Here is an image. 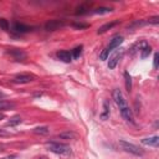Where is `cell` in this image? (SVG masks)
<instances>
[{
    "label": "cell",
    "instance_id": "1",
    "mask_svg": "<svg viewBox=\"0 0 159 159\" xmlns=\"http://www.w3.org/2000/svg\"><path fill=\"white\" fill-rule=\"evenodd\" d=\"M46 147L48 148V150H51L52 153L56 154H61V155H70L71 154V148L67 144L63 143H57V142H47Z\"/></svg>",
    "mask_w": 159,
    "mask_h": 159
},
{
    "label": "cell",
    "instance_id": "2",
    "mask_svg": "<svg viewBox=\"0 0 159 159\" xmlns=\"http://www.w3.org/2000/svg\"><path fill=\"white\" fill-rule=\"evenodd\" d=\"M119 145L122 147L123 150H125L127 153H130L133 155H143L144 152L135 144L133 143H129V142H125V140H119Z\"/></svg>",
    "mask_w": 159,
    "mask_h": 159
},
{
    "label": "cell",
    "instance_id": "3",
    "mask_svg": "<svg viewBox=\"0 0 159 159\" xmlns=\"http://www.w3.org/2000/svg\"><path fill=\"white\" fill-rule=\"evenodd\" d=\"M112 96H113L114 102H116L117 106L119 107V109H122V108H124V107H128V102H127V99H125V97L123 96V93H122L120 89L116 88V89L113 91Z\"/></svg>",
    "mask_w": 159,
    "mask_h": 159
},
{
    "label": "cell",
    "instance_id": "4",
    "mask_svg": "<svg viewBox=\"0 0 159 159\" xmlns=\"http://www.w3.org/2000/svg\"><path fill=\"white\" fill-rule=\"evenodd\" d=\"M31 81H34V76L29 73H20L12 78L14 83H30Z\"/></svg>",
    "mask_w": 159,
    "mask_h": 159
},
{
    "label": "cell",
    "instance_id": "5",
    "mask_svg": "<svg viewBox=\"0 0 159 159\" xmlns=\"http://www.w3.org/2000/svg\"><path fill=\"white\" fill-rule=\"evenodd\" d=\"M63 25H65V21H62V20H48L45 24V29L47 31H55V30L62 27Z\"/></svg>",
    "mask_w": 159,
    "mask_h": 159
},
{
    "label": "cell",
    "instance_id": "6",
    "mask_svg": "<svg viewBox=\"0 0 159 159\" xmlns=\"http://www.w3.org/2000/svg\"><path fill=\"white\" fill-rule=\"evenodd\" d=\"M7 53H10L15 60H19V61H22L26 58V53L20 48H10L7 51Z\"/></svg>",
    "mask_w": 159,
    "mask_h": 159
},
{
    "label": "cell",
    "instance_id": "7",
    "mask_svg": "<svg viewBox=\"0 0 159 159\" xmlns=\"http://www.w3.org/2000/svg\"><path fill=\"white\" fill-rule=\"evenodd\" d=\"M120 111V114H122V117L127 120V122H130V123H134V118H133V113H132V109L129 108V106L128 107H124V108H122V109H119Z\"/></svg>",
    "mask_w": 159,
    "mask_h": 159
},
{
    "label": "cell",
    "instance_id": "8",
    "mask_svg": "<svg viewBox=\"0 0 159 159\" xmlns=\"http://www.w3.org/2000/svg\"><path fill=\"white\" fill-rule=\"evenodd\" d=\"M123 42V37L122 36H114L112 40H111V42H109V45L107 46V50L111 52L113 48H117V47H119V45Z\"/></svg>",
    "mask_w": 159,
    "mask_h": 159
},
{
    "label": "cell",
    "instance_id": "9",
    "mask_svg": "<svg viewBox=\"0 0 159 159\" xmlns=\"http://www.w3.org/2000/svg\"><path fill=\"white\" fill-rule=\"evenodd\" d=\"M142 143L144 145H149V147H158V144H159V137L158 135H154V137L144 138V139H142Z\"/></svg>",
    "mask_w": 159,
    "mask_h": 159
},
{
    "label": "cell",
    "instance_id": "10",
    "mask_svg": "<svg viewBox=\"0 0 159 159\" xmlns=\"http://www.w3.org/2000/svg\"><path fill=\"white\" fill-rule=\"evenodd\" d=\"M57 57H58L62 62H66V63H68V62L72 61V55H71L68 51H66V50H62V51L57 52Z\"/></svg>",
    "mask_w": 159,
    "mask_h": 159
},
{
    "label": "cell",
    "instance_id": "11",
    "mask_svg": "<svg viewBox=\"0 0 159 159\" xmlns=\"http://www.w3.org/2000/svg\"><path fill=\"white\" fill-rule=\"evenodd\" d=\"M117 24H119V21H118V20H116V21H112V22H107V24H104L103 26H101V27L98 29L97 34H98V35H99V34H103V32H106L107 30H109V29H112L113 26H116Z\"/></svg>",
    "mask_w": 159,
    "mask_h": 159
},
{
    "label": "cell",
    "instance_id": "12",
    "mask_svg": "<svg viewBox=\"0 0 159 159\" xmlns=\"http://www.w3.org/2000/svg\"><path fill=\"white\" fill-rule=\"evenodd\" d=\"M12 27H14V30H15L16 32H20V34H24V32H27V31H30V27H29L27 25H24V24H21V22H15Z\"/></svg>",
    "mask_w": 159,
    "mask_h": 159
},
{
    "label": "cell",
    "instance_id": "13",
    "mask_svg": "<svg viewBox=\"0 0 159 159\" xmlns=\"http://www.w3.org/2000/svg\"><path fill=\"white\" fill-rule=\"evenodd\" d=\"M120 57H122V53H119V52H117L116 55H113L109 58V61H108V67L109 68H114L117 66V63H118V61H119Z\"/></svg>",
    "mask_w": 159,
    "mask_h": 159
},
{
    "label": "cell",
    "instance_id": "14",
    "mask_svg": "<svg viewBox=\"0 0 159 159\" xmlns=\"http://www.w3.org/2000/svg\"><path fill=\"white\" fill-rule=\"evenodd\" d=\"M150 52H152V47L145 42V43L142 46V48H140V57H142V58H147V57L150 55Z\"/></svg>",
    "mask_w": 159,
    "mask_h": 159
},
{
    "label": "cell",
    "instance_id": "15",
    "mask_svg": "<svg viewBox=\"0 0 159 159\" xmlns=\"http://www.w3.org/2000/svg\"><path fill=\"white\" fill-rule=\"evenodd\" d=\"M21 117L20 116H14V117H11L9 120H7V123H6V125L7 127H15V125H17V124H20L21 123Z\"/></svg>",
    "mask_w": 159,
    "mask_h": 159
},
{
    "label": "cell",
    "instance_id": "16",
    "mask_svg": "<svg viewBox=\"0 0 159 159\" xmlns=\"http://www.w3.org/2000/svg\"><path fill=\"white\" fill-rule=\"evenodd\" d=\"M48 132H50V128L46 127V125H41V127H36V128H34V133H35V134L45 135V134H48Z\"/></svg>",
    "mask_w": 159,
    "mask_h": 159
},
{
    "label": "cell",
    "instance_id": "17",
    "mask_svg": "<svg viewBox=\"0 0 159 159\" xmlns=\"http://www.w3.org/2000/svg\"><path fill=\"white\" fill-rule=\"evenodd\" d=\"M108 116H109V103H108V101H104L103 102V112L101 113V118L104 120V119H107Z\"/></svg>",
    "mask_w": 159,
    "mask_h": 159
},
{
    "label": "cell",
    "instance_id": "18",
    "mask_svg": "<svg viewBox=\"0 0 159 159\" xmlns=\"http://www.w3.org/2000/svg\"><path fill=\"white\" fill-rule=\"evenodd\" d=\"M124 80H125V88L128 92H130L132 91V77L127 71L124 72Z\"/></svg>",
    "mask_w": 159,
    "mask_h": 159
},
{
    "label": "cell",
    "instance_id": "19",
    "mask_svg": "<svg viewBox=\"0 0 159 159\" xmlns=\"http://www.w3.org/2000/svg\"><path fill=\"white\" fill-rule=\"evenodd\" d=\"M58 137L62 138V139H75L77 137V134L73 133V132H62V133L58 134Z\"/></svg>",
    "mask_w": 159,
    "mask_h": 159
},
{
    "label": "cell",
    "instance_id": "20",
    "mask_svg": "<svg viewBox=\"0 0 159 159\" xmlns=\"http://www.w3.org/2000/svg\"><path fill=\"white\" fill-rule=\"evenodd\" d=\"M15 104L11 102H5V101H0V111H6L10 108H14Z\"/></svg>",
    "mask_w": 159,
    "mask_h": 159
},
{
    "label": "cell",
    "instance_id": "21",
    "mask_svg": "<svg viewBox=\"0 0 159 159\" xmlns=\"http://www.w3.org/2000/svg\"><path fill=\"white\" fill-rule=\"evenodd\" d=\"M82 48H83V46H82V45H80V46H77V47H75V48H73L72 55H73V57H75V58H78V57H80V55H81V52H82Z\"/></svg>",
    "mask_w": 159,
    "mask_h": 159
},
{
    "label": "cell",
    "instance_id": "22",
    "mask_svg": "<svg viewBox=\"0 0 159 159\" xmlns=\"http://www.w3.org/2000/svg\"><path fill=\"white\" fill-rule=\"evenodd\" d=\"M111 11H112L111 7H98V9L94 10L96 14H108V12H111Z\"/></svg>",
    "mask_w": 159,
    "mask_h": 159
},
{
    "label": "cell",
    "instance_id": "23",
    "mask_svg": "<svg viewBox=\"0 0 159 159\" xmlns=\"http://www.w3.org/2000/svg\"><path fill=\"white\" fill-rule=\"evenodd\" d=\"M0 27L2 30H9L10 25H9V21L6 19H0Z\"/></svg>",
    "mask_w": 159,
    "mask_h": 159
},
{
    "label": "cell",
    "instance_id": "24",
    "mask_svg": "<svg viewBox=\"0 0 159 159\" xmlns=\"http://www.w3.org/2000/svg\"><path fill=\"white\" fill-rule=\"evenodd\" d=\"M108 55H109V51L107 50V47L101 52V55H99V58L102 60V61H104V60H107V57H108Z\"/></svg>",
    "mask_w": 159,
    "mask_h": 159
},
{
    "label": "cell",
    "instance_id": "25",
    "mask_svg": "<svg viewBox=\"0 0 159 159\" xmlns=\"http://www.w3.org/2000/svg\"><path fill=\"white\" fill-rule=\"evenodd\" d=\"M86 10H87V6H86V5H81V6H78V7H77L76 14H77V15H80V14H84V12H86Z\"/></svg>",
    "mask_w": 159,
    "mask_h": 159
},
{
    "label": "cell",
    "instance_id": "26",
    "mask_svg": "<svg viewBox=\"0 0 159 159\" xmlns=\"http://www.w3.org/2000/svg\"><path fill=\"white\" fill-rule=\"evenodd\" d=\"M147 22H149V24H153V25H157V24L159 22V16H153V17H149Z\"/></svg>",
    "mask_w": 159,
    "mask_h": 159
},
{
    "label": "cell",
    "instance_id": "27",
    "mask_svg": "<svg viewBox=\"0 0 159 159\" xmlns=\"http://www.w3.org/2000/svg\"><path fill=\"white\" fill-rule=\"evenodd\" d=\"M72 26H75V27H78V29H83V27H88V25L87 24H77V22H73L72 24Z\"/></svg>",
    "mask_w": 159,
    "mask_h": 159
},
{
    "label": "cell",
    "instance_id": "28",
    "mask_svg": "<svg viewBox=\"0 0 159 159\" xmlns=\"http://www.w3.org/2000/svg\"><path fill=\"white\" fill-rule=\"evenodd\" d=\"M158 58H159V55L155 53L154 55V68H158Z\"/></svg>",
    "mask_w": 159,
    "mask_h": 159
},
{
    "label": "cell",
    "instance_id": "29",
    "mask_svg": "<svg viewBox=\"0 0 159 159\" xmlns=\"http://www.w3.org/2000/svg\"><path fill=\"white\" fill-rule=\"evenodd\" d=\"M9 135H10L9 132H6L4 129H0V137H9Z\"/></svg>",
    "mask_w": 159,
    "mask_h": 159
},
{
    "label": "cell",
    "instance_id": "30",
    "mask_svg": "<svg viewBox=\"0 0 159 159\" xmlns=\"http://www.w3.org/2000/svg\"><path fill=\"white\" fill-rule=\"evenodd\" d=\"M17 155L16 154H12V155H9V157H5V158H2V159H15Z\"/></svg>",
    "mask_w": 159,
    "mask_h": 159
},
{
    "label": "cell",
    "instance_id": "31",
    "mask_svg": "<svg viewBox=\"0 0 159 159\" xmlns=\"http://www.w3.org/2000/svg\"><path fill=\"white\" fill-rule=\"evenodd\" d=\"M1 97H4V93H2V92H0V98H1Z\"/></svg>",
    "mask_w": 159,
    "mask_h": 159
},
{
    "label": "cell",
    "instance_id": "32",
    "mask_svg": "<svg viewBox=\"0 0 159 159\" xmlns=\"http://www.w3.org/2000/svg\"><path fill=\"white\" fill-rule=\"evenodd\" d=\"M4 118V114H0V119H2Z\"/></svg>",
    "mask_w": 159,
    "mask_h": 159
}]
</instances>
